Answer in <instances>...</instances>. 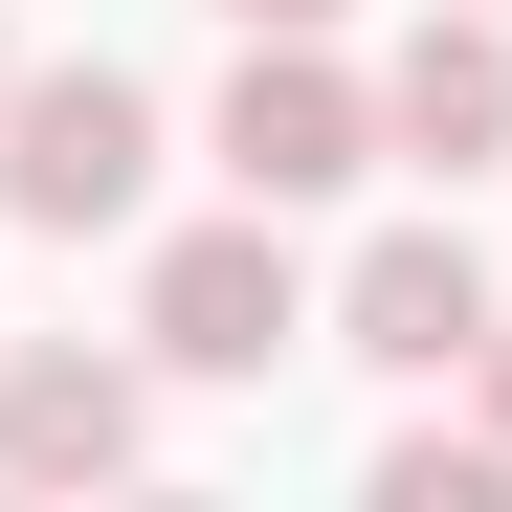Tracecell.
Segmentation results:
<instances>
[{
    "label": "cell",
    "mask_w": 512,
    "mask_h": 512,
    "mask_svg": "<svg viewBox=\"0 0 512 512\" xmlns=\"http://www.w3.org/2000/svg\"><path fill=\"white\" fill-rule=\"evenodd\" d=\"M134 201H156V90L134 67H0V223L90 245Z\"/></svg>",
    "instance_id": "obj_1"
},
{
    "label": "cell",
    "mask_w": 512,
    "mask_h": 512,
    "mask_svg": "<svg viewBox=\"0 0 512 512\" xmlns=\"http://www.w3.org/2000/svg\"><path fill=\"white\" fill-rule=\"evenodd\" d=\"M223 179L245 201L379 179V67H334V23H245V67H223Z\"/></svg>",
    "instance_id": "obj_2"
},
{
    "label": "cell",
    "mask_w": 512,
    "mask_h": 512,
    "mask_svg": "<svg viewBox=\"0 0 512 512\" xmlns=\"http://www.w3.org/2000/svg\"><path fill=\"white\" fill-rule=\"evenodd\" d=\"M134 334L179 379H268L290 334H312V268H290V201H245V223H179L156 245V290H134Z\"/></svg>",
    "instance_id": "obj_3"
},
{
    "label": "cell",
    "mask_w": 512,
    "mask_h": 512,
    "mask_svg": "<svg viewBox=\"0 0 512 512\" xmlns=\"http://www.w3.org/2000/svg\"><path fill=\"white\" fill-rule=\"evenodd\" d=\"M334 334H357L379 379H468V357H490V245H468V223H379L357 290H334Z\"/></svg>",
    "instance_id": "obj_4"
},
{
    "label": "cell",
    "mask_w": 512,
    "mask_h": 512,
    "mask_svg": "<svg viewBox=\"0 0 512 512\" xmlns=\"http://www.w3.org/2000/svg\"><path fill=\"white\" fill-rule=\"evenodd\" d=\"M379 156H423V179L512 156V23H490V0H423V23H401V67H379Z\"/></svg>",
    "instance_id": "obj_5"
},
{
    "label": "cell",
    "mask_w": 512,
    "mask_h": 512,
    "mask_svg": "<svg viewBox=\"0 0 512 512\" xmlns=\"http://www.w3.org/2000/svg\"><path fill=\"white\" fill-rule=\"evenodd\" d=\"M134 446H156L134 357H0V468H23V490H112Z\"/></svg>",
    "instance_id": "obj_6"
},
{
    "label": "cell",
    "mask_w": 512,
    "mask_h": 512,
    "mask_svg": "<svg viewBox=\"0 0 512 512\" xmlns=\"http://www.w3.org/2000/svg\"><path fill=\"white\" fill-rule=\"evenodd\" d=\"M379 512H512V446H490V423H401V446H379Z\"/></svg>",
    "instance_id": "obj_7"
},
{
    "label": "cell",
    "mask_w": 512,
    "mask_h": 512,
    "mask_svg": "<svg viewBox=\"0 0 512 512\" xmlns=\"http://www.w3.org/2000/svg\"><path fill=\"white\" fill-rule=\"evenodd\" d=\"M468 379H490V446H512V334H490V357H468Z\"/></svg>",
    "instance_id": "obj_8"
},
{
    "label": "cell",
    "mask_w": 512,
    "mask_h": 512,
    "mask_svg": "<svg viewBox=\"0 0 512 512\" xmlns=\"http://www.w3.org/2000/svg\"><path fill=\"white\" fill-rule=\"evenodd\" d=\"M223 23H334V0H223Z\"/></svg>",
    "instance_id": "obj_9"
}]
</instances>
